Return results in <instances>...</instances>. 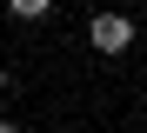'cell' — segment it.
Here are the masks:
<instances>
[{
  "label": "cell",
  "mask_w": 147,
  "mask_h": 133,
  "mask_svg": "<svg viewBox=\"0 0 147 133\" xmlns=\"http://www.w3.org/2000/svg\"><path fill=\"white\" fill-rule=\"evenodd\" d=\"M87 40H94V53L120 60V53L134 47V20L120 13V7H107V13H94V20H87Z\"/></svg>",
  "instance_id": "obj_1"
},
{
  "label": "cell",
  "mask_w": 147,
  "mask_h": 133,
  "mask_svg": "<svg viewBox=\"0 0 147 133\" xmlns=\"http://www.w3.org/2000/svg\"><path fill=\"white\" fill-rule=\"evenodd\" d=\"M7 13H13V20H47L54 0H7Z\"/></svg>",
  "instance_id": "obj_2"
},
{
  "label": "cell",
  "mask_w": 147,
  "mask_h": 133,
  "mask_svg": "<svg viewBox=\"0 0 147 133\" xmlns=\"http://www.w3.org/2000/svg\"><path fill=\"white\" fill-rule=\"evenodd\" d=\"M0 133H20V126H13V120H0Z\"/></svg>",
  "instance_id": "obj_3"
},
{
  "label": "cell",
  "mask_w": 147,
  "mask_h": 133,
  "mask_svg": "<svg viewBox=\"0 0 147 133\" xmlns=\"http://www.w3.org/2000/svg\"><path fill=\"white\" fill-rule=\"evenodd\" d=\"M0 93H7V67H0Z\"/></svg>",
  "instance_id": "obj_4"
},
{
  "label": "cell",
  "mask_w": 147,
  "mask_h": 133,
  "mask_svg": "<svg viewBox=\"0 0 147 133\" xmlns=\"http://www.w3.org/2000/svg\"><path fill=\"white\" fill-rule=\"evenodd\" d=\"M114 7H127V0H114Z\"/></svg>",
  "instance_id": "obj_5"
}]
</instances>
